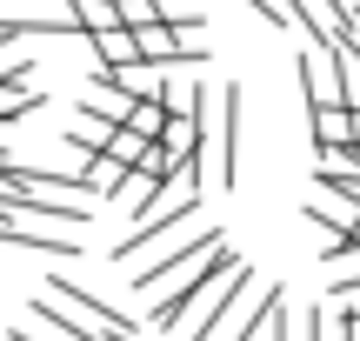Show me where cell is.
<instances>
[{
    "label": "cell",
    "instance_id": "obj_1",
    "mask_svg": "<svg viewBox=\"0 0 360 341\" xmlns=\"http://www.w3.org/2000/svg\"><path fill=\"white\" fill-rule=\"evenodd\" d=\"M240 275H247V261L227 248L214 268H207V275H193V281H174V288L160 294L154 308H147V328H160V335H180V328H193V315H200V308L214 302V294L227 288V281H240Z\"/></svg>",
    "mask_w": 360,
    "mask_h": 341
},
{
    "label": "cell",
    "instance_id": "obj_2",
    "mask_svg": "<svg viewBox=\"0 0 360 341\" xmlns=\"http://www.w3.org/2000/svg\"><path fill=\"white\" fill-rule=\"evenodd\" d=\"M233 141H240V87H207V107H200V174H207V187L233 181Z\"/></svg>",
    "mask_w": 360,
    "mask_h": 341
},
{
    "label": "cell",
    "instance_id": "obj_3",
    "mask_svg": "<svg viewBox=\"0 0 360 341\" xmlns=\"http://www.w3.org/2000/svg\"><path fill=\"white\" fill-rule=\"evenodd\" d=\"M87 47H94V74H127V67H141L134 27H101V34H87Z\"/></svg>",
    "mask_w": 360,
    "mask_h": 341
},
{
    "label": "cell",
    "instance_id": "obj_4",
    "mask_svg": "<svg viewBox=\"0 0 360 341\" xmlns=\"http://www.w3.org/2000/svg\"><path fill=\"white\" fill-rule=\"evenodd\" d=\"M307 221L334 228V235H354L360 201H354V194H340V187H327V181H314V194H307Z\"/></svg>",
    "mask_w": 360,
    "mask_h": 341
},
{
    "label": "cell",
    "instance_id": "obj_5",
    "mask_svg": "<svg viewBox=\"0 0 360 341\" xmlns=\"http://www.w3.org/2000/svg\"><path fill=\"white\" fill-rule=\"evenodd\" d=\"M80 107H87V114H101V120H114V128H127V120H134V94L114 87L107 74H94V87L80 94Z\"/></svg>",
    "mask_w": 360,
    "mask_h": 341
},
{
    "label": "cell",
    "instance_id": "obj_6",
    "mask_svg": "<svg viewBox=\"0 0 360 341\" xmlns=\"http://www.w3.org/2000/svg\"><path fill=\"white\" fill-rule=\"evenodd\" d=\"M300 87H307V107H340V74L327 54H307L300 61Z\"/></svg>",
    "mask_w": 360,
    "mask_h": 341
},
{
    "label": "cell",
    "instance_id": "obj_7",
    "mask_svg": "<svg viewBox=\"0 0 360 341\" xmlns=\"http://www.w3.org/2000/svg\"><path fill=\"white\" fill-rule=\"evenodd\" d=\"M74 154H107V141H114V120H101V114H87V107H74V120H67V134H60Z\"/></svg>",
    "mask_w": 360,
    "mask_h": 341
},
{
    "label": "cell",
    "instance_id": "obj_8",
    "mask_svg": "<svg viewBox=\"0 0 360 341\" xmlns=\"http://www.w3.org/2000/svg\"><path fill=\"white\" fill-rule=\"evenodd\" d=\"M321 268H327V281H334V294H340V288H354V281H360V241L334 235V241L321 248Z\"/></svg>",
    "mask_w": 360,
    "mask_h": 341
},
{
    "label": "cell",
    "instance_id": "obj_9",
    "mask_svg": "<svg viewBox=\"0 0 360 341\" xmlns=\"http://www.w3.org/2000/svg\"><path fill=\"white\" fill-rule=\"evenodd\" d=\"M160 147H167L174 161H200V114H167Z\"/></svg>",
    "mask_w": 360,
    "mask_h": 341
},
{
    "label": "cell",
    "instance_id": "obj_10",
    "mask_svg": "<svg viewBox=\"0 0 360 341\" xmlns=\"http://www.w3.org/2000/svg\"><path fill=\"white\" fill-rule=\"evenodd\" d=\"M314 114V141L321 147H354V114L347 107H307Z\"/></svg>",
    "mask_w": 360,
    "mask_h": 341
},
{
    "label": "cell",
    "instance_id": "obj_11",
    "mask_svg": "<svg viewBox=\"0 0 360 341\" xmlns=\"http://www.w3.org/2000/svg\"><path fill=\"white\" fill-rule=\"evenodd\" d=\"M327 61H334V74H340V107H347V114H360V47H347V40H340Z\"/></svg>",
    "mask_w": 360,
    "mask_h": 341
},
{
    "label": "cell",
    "instance_id": "obj_12",
    "mask_svg": "<svg viewBox=\"0 0 360 341\" xmlns=\"http://www.w3.org/2000/svg\"><path fill=\"white\" fill-rule=\"evenodd\" d=\"M120 181H127V168L107 154H87V168H80V194H120Z\"/></svg>",
    "mask_w": 360,
    "mask_h": 341
},
{
    "label": "cell",
    "instance_id": "obj_13",
    "mask_svg": "<svg viewBox=\"0 0 360 341\" xmlns=\"http://www.w3.org/2000/svg\"><path fill=\"white\" fill-rule=\"evenodd\" d=\"M147 147H154V141H147V134H134V128H114V141H107V161H120V168H141V161H147Z\"/></svg>",
    "mask_w": 360,
    "mask_h": 341
},
{
    "label": "cell",
    "instance_id": "obj_14",
    "mask_svg": "<svg viewBox=\"0 0 360 341\" xmlns=\"http://www.w3.org/2000/svg\"><path fill=\"white\" fill-rule=\"evenodd\" d=\"M74 20H80V34H101V27H120V13H114V0H74Z\"/></svg>",
    "mask_w": 360,
    "mask_h": 341
},
{
    "label": "cell",
    "instance_id": "obj_15",
    "mask_svg": "<svg viewBox=\"0 0 360 341\" xmlns=\"http://www.w3.org/2000/svg\"><path fill=\"white\" fill-rule=\"evenodd\" d=\"M134 134H147V141H160V128H167V107L160 101H134V120H127Z\"/></svg>",
    "mask_w": 360,
    "mask_h": 341
},
{
    "label": "cell",
    "instance_id": "obj_16",
    "mask_svg": "<svg viewBox=\"0 0 360 341\" xmlns=\"http://www.w3.org/2000/svg\"><path fill=\"white\" fill-rule=\"evenodd\" d=\"M114 13H120V27H134V34H141V27L160 20V0H114Z\"/></svg>",
    "mask_w": 360,
    "mask_h": 341
},
{
    "label": "cell",
    "instance_id": "obj_17",
    "mask_svg": "<svg viewBox=\"0 0 360 341\" xmlns=\"http://www.w3.org/2000/svg\"><path fill=\"white\" fill-rule=\"evenodd\" d=\"M154 187H160V181H147V174H127V181H120V201H127V214H134V221L147 214V201H154Z\"/></svg>",
    "mask_w": 360,
    "mask_h": 341
},
{
    "label": "cell",
    "instance_id": "obj_18",
    "mask_svg": "<svg viewBox=\"0 0 360 341\" xmlns=\"http://www.w3.org/2000/svg\"><path fill=\"white\" fill-rule=\"evenodd\" d=\"M160 20H167V27H187V34H200V0H160Z\"/></svg>",
    "mask_w": 360,
    "mask_h": 341
},
{
    "label": "cell",
    "instance_id": "obj_19",
    "mask_svg": "<svg viewBox=\"0 0 360 341\" xmlns=\"http://www.w3.org/2000/svg\"><path fill=\"white\" fill-rule=\"evenodd\" d=\"M247 7H254L260 20H274V27H294V7H287V0H247Z\"/></svg>",
    "mask_w": 360,
    "mask_h": 341
},
{
    "label": "cell",
    "instance_id": "obj_20",
    "mask_svg": "<svg viewBox=\"0 0 360 341\" xmlns=\"http://www.w3.org/2000/svg\"><path fill=\"white\" fill-rule=\"evenodd\" d=\"M334 302H340V315H347V321H360V281H354V288H340Z\"/></svg>",
    "mask_w": 360,
    "mask_h": 341
},
{
    "label": "cell",
    "instance_id": "obj_21",
    "mask_svg": "<svg viewBox=\"0 0 360 341\" xmlns=\"http://www.w3.org/2000/svg\"><path fill=\"white\" fill-rule=\"evenodd\" d=\"M354 154H360V114H354Z\"/></svg>",
    "mask_w": 360,
    "mask_h": 341
},
{
    "label": "cell",
    "instance_id": "obj_22",
    "mask_svg": "<svg viewBox=\"0 0 360 341\" xmlns=\"http://www.w3.org/2000/svg\"><path fill=\"white\" fill-rule=\"evenodd\" d=\"M347 241H360V221H354V235H347Z\"/></svg>",
    "mask_w": 360,
    "mask_h": 341
},
{
    "label": "cell",
    "instance_id": "obj_23",
    "mask_svg": "<svg viewBox=\"0 0 360 341\" xmlns=\"http://www.w3.org/2000/svg\"><path fill=\"white\" fill-rule=\"evenodd\" d=\"M287 7H294V0H287Z\"/></svg>",
    "mask_w": 360,
    "mask_h": 341
}]
</instances>
